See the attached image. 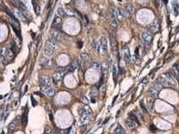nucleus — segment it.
Returning <instances> with one entry per match:
<instances>
[{
  "label": "nucleus",
  "instance_id": "1",
  "mask_svg": "<svg viewBox=\"0 0 179 134\" xmlns=\"http://www.w3.org/2000/svg\"><path fill=\"white\" fill-rule=\"evenodd\" d=\"M58 41L55 40L54 38H48L46 41V45H45V55L47 57H51L52 55L55 54L56 48L58 46Z\"/></svg>",
  "mask_w": 179,
  "mask_h": 134
},
{
  "label": "nucleus",
  "instance_id": "2",
  "mask_svg": "<svg viewBox=\"0 0 179 134\" xmlns=\"http://www.w3.org/2000/svg\"><path fill=\"white\" fill-rule=\"evenodd\" d=\"M160 78V80H161L164 87H173V88L176 87L177 81H176V80L175 79V77L173 76L171 72L162 74Z\"/></svg>",
  "mask_w": 179,
  "mask_h": 134
},
{
  "label": "nucleus",
  "instance_id": "3",
  "mask_svg": "<svg viewBox=\"0 0 179 134\" xmlns=\"http://www.w3.org/2000/svg\"><path fill=\"white\" fill-rule=\"evenodd\" d=\"M97 52L100 55H105L108 52V39L105 37H101L98 41Z\"/></svg>",
  "mask_w": 179,
  "mask_h": 134
},
{
  "label": "nucleus",
  "instance_id": "4",
  "mask_svg": "<svg viewBox=\"0 0 179 134\" xmlns=\"http://www.w3.org/2000/svg\"><path fill=\"white\" fill-rule=\"evenodd\" d=\"M110 23L113 28H116L118 25V19H117V8L111 7L110 8Z\"/></svg>",
  "mask_w": 179,
  "mask_h": 134
},
{
  "label": "nucleus",
  "instance_id": "5",
  "mask_svg": "<svg viewBox=\"0 0 179 134\" xmlns=\"http://www.w3.org/2000/svg\"><path fill=\"white\" fill-rule=\"evenodd\" d=\"M141 38L147 47H149L152 41V34L150 31H142L141 33Z\"/></svg>",
  "mask_w": 179,
  "mask_h": 134
},
{
  "label": "nucleus",
  "instance_id": "6",
  "mask_svg": "<svg viewBox=\"0 0 179 134\" xmlns=\"http://www.w3.org/2000/svg\"><path fill=\"white\" fill-rule=\"evenodd\" d=\"M82 67V63L78 58H74V60L71 63V65L69 66L68 71L69 72H74L76 69H80Z\"/></svg>",
  "mask_w": 179,
  "mask_h": 134
},
{
  "label": "nucleus",
  "instance_id": "7",
  "mask_svg": "<svg viewBox=\"0 0 179 134\" xmlns=\"http://www.w3.org/2000/svg\"><path fill=\"white\" fill-rule=\"evenodd\" d=\"M9 21H10V23L12 24V26H13L14 30L16 32L17 36L20 37V24H19V22H18L17 20H16V18L10 17L9 18Z\"/></svg>",
  "mask_w": 179,
  "mask_h": 134
},
{
  "label": "nucleus",
  "instance_id": "8",
  "mask_svg": "<svg viewBox=\"0 0 179 134\" xmlns=\"http://www.w3.org/2000/svg\"><path fill=\"white\" fill-rule=\"evenodd\" d=\"M148 29H149V31L150 33H154V32H157L160 29V21L158 19H156L153 22H152L150 24L148 25Z\"/></svg>",
  "mask_w": 179,
  "mask_h": 134
},
{
  "label": "nucleus",
  "instance_id": "9",
  "mask_svg": "<svg viewBox=\"0 0 179 134\" xmlns=\"http://www.w3.org/2000/svg\"><path fill=\"white\" fill-rule=\"evenodd\" d=\"M49 38H54L55 40H56L58 42V41H60L61 38H62V34L59 32V30L52 29V30L49 31Z\"/></svg>",
  "mask_w": 179,
  "mask_h": 134
},
{
  "label": "nucleus",
  "instance_id": "10",
  "mask_svg": "<svg viewBox=\"0 0 179 134\" xmlns=\"http://www.w3.org/2000/svg\"><path fill=\"white\" fill-rule=\"evenodd\" d=\"M64 73H66V71H64V70L56 71V72L53 75V81L54 82L56 83V82H58V81H61V80L63 79V77H64Z\"/></svg>",
  "mask_w": 179,
  "mask_h": 134
},
{
  "label": "nucleus",
  "instance_id": "11",
  "mask_svg": "<svg viewBox=\"0 0 179 134\" xmlns=\"http://www.w3.org/2000/svg\"><path fill=\"white\" fill-rule=\"evenodd\" d=\"M82 64H83L84 67H88V66L92 64L90 56L87 53H83L82 55Z\"/></svg>",
  "mask_w": 179,
  "mask_h": 134
},
{
  "label": "nucleus",
  "instance_id": "12",
  "mask_svg": "<svg viewBox=\"0 0 179 134\" xmlns=\"http://www.w3.org/2000/svg\"><path fill=\"white\" fill-rule=\"evenodd\" d=\"M42 92L48 98H52L55 96V89L52 87H42Z\"/></svg>",
  "mask_w": 179,
  "mask_h": 134
},
{
  "label": "nucleus",
  "instance_id": "13",
  "mask_svg": "<svg viewBox=\"0 0 179 134\" xmlns=\"http://www.w3.org/2000/svg\"><path fill=\"white\" fill-rule=\"evenodd\" d=\"M61 27H62V20L60 17L56 16L55 19H54L53 22H52V28L55 29V30H61Z\"/></svg>",
  "mask_w": 179,
  "mask_h": 134
},
{
  "label": "nucleus",
  "instance_id": "14",
  "mask_svg": "<svg viewBox=\"0 0 179 134\" xmlns=\"http://www.w3.org/2000/svg\"><path fill=\"white\" fill-rule=\"evenodd\" d=\"M52 82H53V81L47 76H42L40 78V83L42 87H51Z\"/></svg>",
  "mask_w": 179,
  "mask_h": 134
},
{
  "label": "nucleus",
  "instance_id": "15",
  "mask_svg": "<svg viewBox=\"0 0 179 134\" xmlns=\"http://www.w3.org/2000/svg\"><path fill=\"white\" fill-rule=\"evenodd\" d=\"M123 55H124V58L126 62L129 63L131 61V53H130V49L127 46H124V48H123Z\"/></svg>",
  "mask_w": 179,
  "mask_h": 134
},
{
  "label": "nucleus",
  "instance_id": "16",
  "mask_svg": "<svg viewBox=\"0 0 179 134\" xmlns=\"http://www.w3.org/2000/svg\"><path fill=\"white\" fill-rule=\"evenodd\" d=\"M160 90H158V89H157L156 88H154L153 86L150 89V95H152L153 98H157V97L158 96V94H160Z\"/></svg>",
  "mask_w": 179,
  "mask_h": 134
},
{
  "label": "nucleus",
  "instance_id": "17",
  "mask_svg": "<svg viewBox=\"0 0 179 134\" xmlns=\"http://www.w3.org/2000/svg\"><path fill=\"white\" fill-rule=\"evenodd\" d=\"M124 8H126V12H127L128 13H130V14H132V13H134V6L132 4H126Z\"/></svg>",
  "mask_w": 179,
  "mask_h": 134
},
{
  "label": "nucleus",
  "instance_id": "18",
  "mask_svg": "<svg viewBox=\"0 0 179 134\" xmlns=\"http://www.w3.org/2000/svg\"><path fill=\"white\" fill-rule=\"evenodd\" d=\"M64 11H66V14H69V15H74L75 13H77L74 9L72 8V7H70V6H66V8H64Z\"/></svg>",
  "mask_w": 179,
  "mask_h": 134
},
{
  "label": "nucleus",
  "instance_id": "19",
  "mask_svg": "<svg viewBox=\"0 0 179 134\" xmlns=\"http://www.w3.org/2000/svg\"><path fill=\"white\" fill-rule=\"evenodd\" d=\"M114 133L115 134H126V132H124V129L123 127H122L120 124H118L117 125V127L116 128L115 132H114Z\"/></svg>",
  "mask_w": 179,
  "mask_h": 134
},
{
  "label": "nucleus",
  "instance_id": "20",
  "mask_svg": "<svg viewBox=\"0 0 179 134\" xmlns=\"http://www.w3.org/2000/svg\"><path fill=\"white\" fill-rule=\"evenodd\" d=\"M153 106H154V98H147V107L150 110H152L153 109Z\"/></svg>",
  "mask_w": 179,
  "mask_h": 134
},
{
  "label": "nucleus",
  "instance_id": "21",
  "mask_svg": "<svg viewBox=\"0 0 179 134\" xmlns=\"http://www.w3.org/2000/svg\"><path fill=\"white\" fill-rule=\"evenodd\" d=\"M126 127H127L128 130H134V128H135V126H136L135 123L132 122V121H131V120H129V121L126 122Z\"/></svg>",
  "mask_w": 179,
  "mask_h": 134
},
{
  "label": "nucleus",
  "instance_id": "22",
  "mask_svg": "<svg viewBox=\"0 0 179 134\" xmlns=\"http://www.w3.org/2000/svg\"><path fill=\"white\" fill-rule=\"evenodd\" d=\"M92 66L93 67L95 70H97L98 72H102V66H101V64H100V63L98 62H93L92 64Z\"/></svg>",
  "mask_w": 179,
  "mask_h": 134
},
{
  "label": "nucleus",
  "instance_id": "23",
  "mask_svg": "<svg viewBox=\"0 0 179 134\" xmlns=\"http://www.w3.org/2000/svg\"><path fill=\"white\" fill-rule=\"evenodd\" d=\"M117 19H118V21L124 20V13L122 9H117Z\"/></svg>",
  "mask_w": 179,
  "mask_h": 134
},
{
  "label": "nucleus",
  "instance_id": "24",
  "mask_svg": "<svg viewBox=\"0 0 179 134\" xmlns=\"http://www.w3.org/2000/svg\"><path fill=\"white\" fill-rule=\"evenodd\" d=\"M32 4H33V8H34V12L35 13H36L37 15L40 14V5H38V4L37 2H35V1H32Z\"/></svg>",
  "mask_w": 179,
  "mask_h": 134
},
{
  "label": "nucleus",
  "instance_id": "25",
  "mask_svg": "<svg viewBox=\"0 0 179 134\" xmlns=\"http://www.w3.org/2000/svg\"><path fill=\"white\" fill-rule=\"evenodd\" d=\"M173 9H174V12H175V14L177 15L179 13V4L177 1L173 2Z\"/></svg>",
  "mask_w": 179,
  "mask_h": 134
},
{
  "label": "nucleus",
  "instance_id": "26",
  "mask_svg": "<svg viewBox=\"0 0 179 134\" xmlns=\"http://www.w3.org/2000/svg\"><path fill=\"white\" fill-rule=\"evenodd\" d=\"M129 120H131V121L134 122V123H135V124H140V123L138 122V119H137L136 115H134L132 113L129 114Z\"/></svg>",
  "mask_w": 179,
  "mask_h": 134
},
{
  "label": "nucleus",
  "instance_id": "27",
  "mask_svg": "<svg viewBox=\"0 0 179 134\" xmlns=\"http://www.w3.org/2000/svg\"><path fill=\"white\" fill-rule=\"evenodd\" d=\"M90 46H92V48L93 49L94 51H97V48H98V42L96 41L95 38H93L90 42Z\"/></svg>",
  "mask_w": 179,
  "mask_h": 134
},
{
  "label": "nucleus",
  "instance_id": "28",
  "mask_svg": "<svg viewBox=\"0 0 179 134\" xmlns=\"http://www.w3.org/2000/svg\"><path fill=\"white\" fill-rule=\"evenodd\" d=\"M15 14H16V17L20 18V19H22V20H25V19H26V17L24 16V13H22V12H21L20 10L16 11Z\"/></svg>",
  "mask_w": 179,
  "mask_h": 134
},
{
  "label": "nucleus",
  "instance_id": "29",
  "mask_svg": "<svg viewBox=\"0 0 179 134\" xmlns=\"http://www.w3.org/2000/svg\"><path fill=\"white\" fill-rule=\"evenodd\" d=\"M58 15H60V16H64V15L66 14V11H64V8H62V7H59V8L58 9Z\"/></svg>",
  "mask_w": 179,
  "mask_h": 134
},
{
  "label": "nucleus",
  "instance_id": "30",
  "mask_svg": "<svg viewBox=\"0 0 179 134\" xmlns=\"http://www.w3.org/2000/svg\"><path fill=\"white\" fill-rule=\"evenodd\" d=\"M82 24H83V26H87L88 25V18H87V16H85V15H82Z\"/></svg>",
  "mask_w": 179,
  "mask_h": 134
},
{
  "label": "nucleus",
  "instance_id": "31",
  "mask_svg": "<svg viewBox=\"0 0 179 134\" xmlns=\"http://www.w3.org/2000/svg\"><path fill=\"white\" fill-rule=\"evenodd\" d=\"M92 96H93V98H95V96H96L97 94H98V89H97L96 87H94L93 89H92Z\"/></svg>",
  "mask_w": 179,
  "mask_h": 134
},
{
  "label": "nucleus",
  "instance_id": "32",
  "mask_svg": "<svg viewBox=\"0 0 179 134\" xmlns=\"http://www.w3.org/2000/svg\"><path fill=\"white\" fill-rule=\"evenodd\" d=\"M112 70H113V77H114V79H115L117 75V69L116 67V65L112 66Z\"/></svg>",
  "mask_w": 179,
  "mask_h": 134
},
{
  "label": "nucleus",
  "instance_id": "33",
  "mask_svg": "<svg viewBox=\"0 0 179 134\" xmlns=\"http://www.w3.org/2000/svg\"><path fill=\"white\" fill-rule=\"evenodd\" d=\"M69 132V130H58V133L56 134H67Z\"/></svg>",
  "mask_w": 179,
  "mask_h": 134
},
{
  "label": "nucleus",
  "instance_id": "34",
  "mask_svg": "<svg viewBox=\"0 0 179 134\" xmlns=\"http://www.w3.org/2000/svg\"><path fill=\"white\" fill-rule=\"evenodd\" d=\"M141 107H142V109L143 113H144V114H148V111L146 110V108H145L144 105L142 104V102H141Z\"/></svg>",
  "mask_w": 179,
  "mask_h": 134
},
{
  "label": "nucleus",
  "instance_id": "35",
  "mask_svg": "<svg viewBox=\"0 0 179 134\" xmlns=\"http://www.w3.org/2000/svg\"><path fill=\"white\" fill-rule=\"evenodd\" d=\"M110 39H111V45H112V47H113V48L115 47V48H116V41L114 40L113 37H111Z\"/></svg>",
  "mask_w": 179,
  "mask_h": 134
},
{
  "label": "nucleus",
  "instance_id": "36",
  "mask_svg": "<svg viewBox=\"0 0 179 134\" xmlns=\"http://www.w3.org/2000/svg\"><path fill=\"white\" fill-rule=\"evenodd\" d=\"M24 124H26V123H27V112H25V114H24Z\"/></svg>",
  "mask_w": 179,
  "mask_h": 134
},
{
  "label": "nucleus",
  "instance_id": "37",
  "mask_svg": "<svg viewBox=\"0 0 179 134\" xmlns=\"http://www.w3.org/2000/svg\"><path fill=\"white\" fill-rule=\"evenodd\" d=\"M174 68L176 70V72H178V74H179V64H175V66H174Z\"/></svg>",
  "mask_w": 179,
  "mask_h": 134
},
{
  "label": "nucleus",
  "instance_id": "38",
  "mask_svg": "<svg viewBox=\"0 0 179 134\" xmlns=\"http://www.w3.org/2000/svg\"><path fill=\"white\" fill-rule=\"evenodd\" d=\"M49 134H52V133H49Z\"/></svg>",
  "mask_w": 179,
  "mask_h": 134
},
{
  "label": "nucleus",
  "instance_id": "39",
  "mask_svg": "<svg viewBox=\"0 0 179 134\" xmlns=\"http://www.w3.org/2000/svg\"><path fill=\"white\" fill-rule=\"evenodd\" d=\"M178 4H179V2H178Z\"/></svg>",
  "mask_w": 179,
  "mask_h": 134
}]
</instances>
